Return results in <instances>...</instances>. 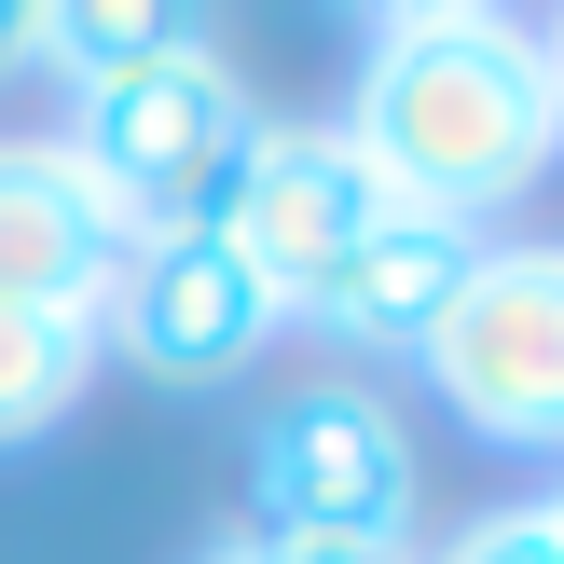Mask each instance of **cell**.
Wrapping results in <instances>:
<instances>
[{
  "mask_svg": "<svg viewBox=\"0 0 564 564\" xmlns=\"http://www.w3.org/2000/svg\"><path fill=\"white\" fill-rule=\"evenodd\" d=\"M345 152L386 180L400 220H510L551 180L564 110H551V55L523 14L496 0H386L372 42H358V124Z\"/></svg>",
  "mask_w": 564,
  "mask_h": 564,
  "instance_id": "cell-1",
  "label": "cell"
},
{
  "mask_svg": "<svg viewBox=\"0 0 564 564\" xmlns=\"http://www.w3.org/2000/svg\"><path fill=\"white\" fill-rule=\"evenodd\" d=\"M427 386L468 413V441H523L564 455V248L482 235V262L455 275V303L427 317Z\"/></svg>",
  "mask_w": 564,
  "mask_h": 564,
  "instance_id": "cell-4",
  "label": "cell"
},
{
  "mask_svg": "<svg viewBox=\"0 0 564 564\" xmlns=\"http://www.w3.org/2000/svg\"><path fill=\"white\" fill-rule=\"evenodd\" d=\"M468 262H482V235H455V220H386V235L358 248V262L330 275V290L303 303L290 330L358 345V358H372V345H400V358H413V345H427V317L455 303V275H468Z\"/></svg>",
  "mask_w": 564,
  "mask_h": 564,
  "instance_id": "cell-8",
  "label": "cell"
},
{
  "mask_svg": "<svg viewBox=\"0 0 564 564\" xmlns=\"http://www.w3.org/2000/svg\"><path fill=\"white\" fill-rule=\"evenodd\" d=\"M55 152L110 193L124 248H180V235H220L248 152H262V110L220 55H180V69H138V83H83Z\"/></svg>",
  "mask_w": 564,
  "mask_h": 564,
  "instance_id": "cell-2",
  "label": "cell"
},
{
  "mask_svg": "<svg viewBox=\"0 0 564 564\" xmlns=\"http://www.w3.org/2000/svg\"><path fill=\"white\" fill-rule=\"evenodd\" d=\"M83 386H97V317H28V303H0V455L42 441Z\"/></svg>",
  "mask_w": 564,
  "mask_h": 564,
  "instance_id": "cell-10",
  "label": "cell"
},
{
  "mask_svg": "<svg viewBox=\"0 0 564 564\" xmlns=\"http://www.w3.org/2000/svg\"><path fill=\"white\" fill-rule=\"evenodd\" d=\"M248 564H413V551H262L248 538Z\"/></svg>",
  "mask_w": 564,
  "mask_h": 564,
  "instance_id": "cell-12",
  "label": "cell"
},
{
  "mask_svg": "<svg viewBox=\"0 0 564 564\" xmlns=\"http://www.w3.org/2000/svg\"><path fill=\"white\" fill-rule=\"evenodd\" d=\"M538 523H551V538H564V482H551V496H538Z\"/></svg>",
  "mask_w": 564,
  "mask_h": 564,
  "instance_id": "cell-15",
  "label": "cell"
},
{
  "mask_svg": "<svg viewBox=\"0 0 564 564\" xmlns=\"http://www.w3.org/2000/svg\"><path fill=\"white\" fill-rule=\"evenodd\" d=\"M0 69H28V0H0Z\"/></svg>",
  "mask_w": 564,
  "mask_h": 564,
  "instance_id": "cell-13",
  "label": "cell"
},
{
  "mask_svg": "<svg viewBox=\"0 0 564 564\" xmlns=\"http://www.w3.org/2000/svg\"><path fill=\"white\" fill-rule=\"evenodd\" d=\"M28 55L83 97V83H138V69H180V55H220V42H207L193 0H42Z\"/></svg>",
  "mask_w": 564,
  "mask_h": 564,
  "instance_id": "cell-9",
  "label": "cell"
},
{
  "mask_svg": "<svg viewBox=\"0 0 564 564\" xmlns=\"http://www.w3.org/2000/svg\"><path fill=\"white\" fill-rule=\"evenodd\" d=\"M427 468L372 386H303L248 427V538L262 551H413Z\"/></svg>",
  "mask_w": 564,
  "mask_h": 564,
  "instance_id": "cell-3",
  "label": "cell"
},
{
  "mask_svg": "<svg viewBox=\"0 0 564 564\" xmlns=\"http://www.w3.org/2000/svg\"><path fill=\"white\" fill-rule=\"evenodd\" d=\"M275 330L290 317H275L262 275H248L220 235H180V248H124L110 317H97V358H138L152 386H235Z\"/></svg>",
  "mask_w": 564,
  "mask_h": 564,
  "instance_id": "cell-6",
  "label": "cell"
},
{
  "mask_svg": "<svg viewBox=\"0 0 564 564\" xmlns=\"http://www.w3.org/2000/svg\"><path fill=\"white\" fill-rule=\"evenodd\" d=\"M413 564H564V538L538 523V496L523 510H482V523H455L441 551H413Z\"/></svg>",
  "mask_w": 564,
  "mask_h": 564,
  "instance_id": "cell-11",
  "label": "cell"
},
{
  "mask_svg": "<svg viewBox=\"0 0 564 564\" xmlns=\"http://www.w3.org/2000/svg\"><path fill=\"white\" fill-rule=\"evenodd\" d=\"M386 220H400V207H386V180L345 152V124H262L235 207H220V248L275 290V317H303V303L386 235Z\"/></svg>",
  "mask_w": 564,
  "mask_h": 564,
  "instance_id": "cell-5",
  "label": "cell"
},
{
  "mask_svg": "<svg viewBox=\"0 0 564 564\" xmlns=\"http://www.w3.org/2000/svg\"><path fill=\"white\" fill-rule=\"evenodd\" d=\"M538 55H551V110H564V28H538Z\"/></svg>",
  "mask_w": 564,
  "mask_h": 564,
  "instance_id": "cell-14",
  "label": "cell"
},
{
  "mask_svg": "<svg viewBox=\"0 0 564 564\" xmlns=\"http://www.w3.org/2000/svg\"><path fill=\"white\" fill-rule=\"evenodd\" d=\"M124 220L55 138H0V303L28 317H110Z\"/></svg>",
  "mask_w": 564,
  "mask_h": 564,
  "instance_id": "cell-7",
  "label": "cell"
},
{
  "mask_svg": "<svg viewBox=\"0 0 564 564\" xmlns=\"http://www.w3.org/2000/svg\"><path fill=\"white\" fill-rule=\"evenodd\" d=\"M207 564H248V538H235V551H207Z\"/></svg>",
  "mask_w": 564,
  "mask_h": 564,
  "instance_id": "cell-16",
  "label": "cell"
}]
</instances>
